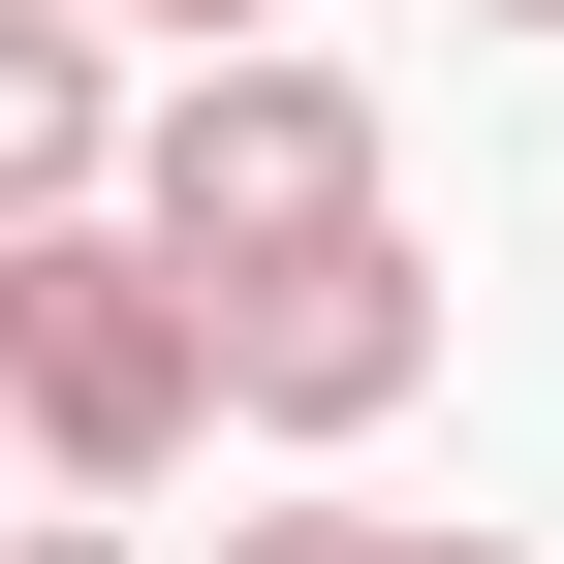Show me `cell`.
Returning <instances> with one entry per match:
<instances>
[{"instance_id": "cell-1", "label": "cell", "mask_w": 564, "mask_h": 564, "mask_svg": "<svg viewBox=\"0 0 564 564\" xmlns=\"http://www.w3.org/2000/svg\"><path fill=\"white\" fill-rule=\"evenodd\" d=\"M188 440H220L188 282L126 251V220H0V470H32V502H158Z\"/></svg>"}, {"instance_id": "cell-2", "label": "cell", "mask_w": 564, "mask_h": 564, "mask_svg": "<svg viewBox=\"0 0 564 564\" xmlns=\"http://www.w3.org/2000/svg\"><path fill=\"white\" fill-rule=\"evenodd\" d=\"M158 282H282V251H345L377 220V95H345L314 32H251V63H188V95H126V188H95Z\"/></svg>"}, {"instance_id": "cell-3", "label": "cell", "mask_w": 564, "mask_h": 564, "mask_svg": "<svg viewBox=\"0 0 564 564\" xmlns=\"http://www.w3.org/2000/svg\"><path fill=\"white\" fill-rule=\"evenodd\" d=\"M188 377H220V440H282V470L408 440V377H440V251L345 220V251H282V282H188Z\"/></svg>"}, {"instance_id": "cell-4", "label": "cell", "mask_w": 564, "mask_h": 564, "mask_svg": "<svg viewBox=\"0 0 564 564\" xmlns=\"http://www.w3.org/2000/svg\"><path fill=\"white\" fill-rule=\"evenodd\" d=\"M95 188H126V32L0 0V220H95Z\"/></svg>"}, {"instance_id": "cell-5", "label": "cell", "mask_w": 564, "mask_h": 564, "mask_svg": "<svg viewBox=\"0 0 564 564\" xmlns=\"http://www.w3.org/2000/svg\"><path fill=\"white\" fill-rule=\"evenodd\" d=\"M63 32H188V63H251V32H282V0H63Z\"/></svg>"}, {"instance_id": "cell-6", "label": "cell", "mask_w": 564, "mask_h": 564, "mask_svg": "<svg viewBox=\"0 0 564 564\" xmlns=\"http://www.w3.org/2000/svg\"><path fill=\"white\" fill-rule=\"evenodd\" d=\"M220 564H377V502H282V533H220Z\"/></svg>"}, {"instance_id": "cell-7", "label": "cell", "mask_w": 564, "mask_h": 564, "mask_svg": "<svg viewBox=\"0 0 564 564\" xmlns=\"http://www.w3.org/2000/svg\"><path fill=\"white\" fill-rule=\"evenodd\" d=\"M0 564H126V533H63V502H0Z\"/></svg>"}, {"instance_id": "cell-8", "label": "cell", "mask_w": 564, "mask_h": 564, "mask_svg": "<svg viewBox=\"0 0 564 564\" xmlns=\"http://www.w3.org/2000/svg\"><path fill=\"white\" fill-rule=\"evenodd\" d=\"M377 564H533V533H377Z\"/></svg>"}, {"instance_id": "cell-9", "label": "cell", "mask_w": 564, "mask_h": 564, "mask_svg": "<svg viewBox=\"0 0 564 564\" xmlns=\"http://www.w3.org/2000/svg\"><path fill=\"white\" fill-rule=\"evenodd\" d=\"M470 32H564V0H470Z\"/></svg>"}, {"instance_id": "cell-10", "label": "cell", "mask_w": 564, "mask_h": 564, "mask_svg": "<svg viewBox=\"0 0 564 564\" xmlns=\"http://www.w3.org/2000/svg\"><path fill=\"white\" fill-rule=\"evenodd\" d=\"M0 502H32V470H0Z\"/></svg>"}]
</instances>
